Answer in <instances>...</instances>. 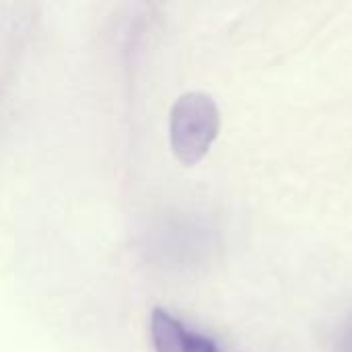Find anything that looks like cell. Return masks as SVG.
<instances>
[{
    "mask_svg": "<svg viewBox=\"0 0 352 352\" xmlns=\"http://www.w3.org/2000/svg\"><path fill=\"white\" fill-rule=\"evenodd\" d=\"M221 113L214 99L200 91L184 93L169 116V140L177 161L186 167L200 163L219 136Z\"/></svg>",
    "mask_w": 352,
    "mask_h": 352,
    "instance_id": "cell-1",
    "label": "cell"
},
{
    "mask_svg": "<svg viewBox=\"0 0 352 352\" xmlns=\"http://www.w3.org/2000/svg\"><path fill=\"white\" fill-rule=\"evenodd\" d=\"M151 338L155 352H221L212 338L192 332L165 309L153 311Z\"/></svg>",
    "mask_w": 352,
    "mask_h": 352,
    "instance_id": "cell-2",
    "label": "cell"
}]
</instances>
